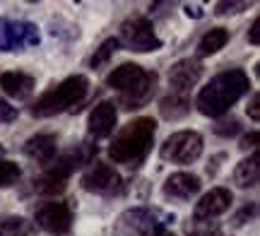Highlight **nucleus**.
I'll use <instances>...</instances> for the list:
<instances>
[{"label":"nucleus","instance_id":"nucleus-7","mask_svg":"<svg viewBox=\"0 0 260 236\" xmlns=\"http://www.w3.org/2000/svg\"><path fill=\"white\" fill-rule=\"evenodd\" d=\"M39 44L41 34L34 22H12L8 17H0V51H22Z\"/></svg>","mask_w":260,"mask_h":236},{"label":"nucleus","instance_id":"nucleus-35","mask_svg":"<svg viewBox=\"0 0 260 236\" xmlns=\"http://www.w3.org/2000/svg\"><path fill=\"white\" fill-rule=\"evenodd\" d=\"M159 236H174V234H169V231H164V234H159Z\"/></svg>","mask_w":260,"mask_h":236},{"label":"nucleus","instance_id":"nucleus-12","mask_svg":"<svg viewBox=\"0 0 260 236\" xmlns=\"http://www.w3.org/2000/svg\"><path fill=\"white\" fill-rule=\"evenodd\" d=\"M94 157H96V145H77V147L63 152V154H56V159L51 161L48 166H44V169L53 171V174L63 176V179H70V174H75L84 164H89Z\"/></svg>","mask_w":260,"mask_h":236},{"label":"nucleus","instance_id":"nucleus-11","mask_svg":"<svg viewBox=\"0 0 260 236\" xmlns=\"http://www.w3.org/2000/svg\"><path fill=\"white\" fill-rule=\"evenodd\" d=\"M203 73L205 68L198 58H181V60H176L174 65L169 68V87H171V92L174 94L190 92L200 82Z\"/></svg>","mask_w":260,"mask_h":236},{"label":"nucleus","instance_id":"nucleus-31","mask_svg":"<svg viewBox=\"0 0 260 236\" xmlns=\"http://www.w3.org/2000/svg\"><path fill=\"white\" fill-rule=\"evenodd\" d=\"M183 15L190 19H200L205 15V10L200 3H188V5H183Z\"/></svg>","mask_w":260,"mask_h":236},{"label":"nucleus","instance_id":"nucleus-14","mask_svg":"<svg viewBox=\"0 0 260 236\" xmlns=\"http://www.w3.org/2000/svg\"><path fill=\"white\" fill-rule=\"evenodd\" d=\"M203 188V181L198 174H190V171H176L171 174L164 186H161V193L164 198H171V200H190L193 195H198Z\"/></svg>","mask_w":260,"mask_h":236},{"label":"nucleus","instance_id":"nucleus-17","mask_svg":"<svg viewBox=\"0 0 260 236\" xmlns=\"http://www.w3.org/2000/svg\"><path fill=\"white\" fill-rule=\"evenodd\" d=\"M0 89L5 92L8 96L17 99V102H24L29 96L34 94L37 89V80L22 70H8L0 75Z\"/></svg>","mask_w":260,"mask_h":236},{"label":"nucleus","instance_id":"nucleus-23","mask_svg":"<svg viewBox=\"0 0 260 236\" xmlns=\"http://www.w3.org/2000/svg\"><path fill=\"white\" fill-rule=\"evenodd\" d=\"M0 236H34V222L17 215L0 217Z\"/></svg>","mask_w":260,"mask_h":236},{"label":"nucleus","instance_id":"nucleus-27","mask_svg":"<svg viewBox=\"0 0 260 236\" xmlns=\"http://www.w3.org/2000/svg\"><path fill=\"white\" fill-rule=\"evenodd\" d=\"M248 8V3H217L214 5V15L224 17V15H234V12H241Z\"/></svg>","mask_w":260,"mask_h":236},{"label":"nucleus","instance_id":"nucleus-30","mask_svg":"<svg viewBox=\"0 0 260 236\" xmlns=\"http://www.w3.org/2000/svg\"><path fill=\"white\" fill-rule=\"evenodd\" d=\"M258 142H260V132L258 130H251L248 135H243L241 138V150H258Z\"/></svg>","mask_w":260,"mask_h":236},{"label":"nucleus","instance_id":"nucleus-24","mask_svg":"<svg viewBox=\"0 0 260 236\" xmlns=\"http://www.w3.org/2000/svg\"><path fill=\"white\" fill-rule=\"evenodd\" d=\"M121 48V44H118V37H109L106 41H102V46L94 51V56L89 58V68L92 70H99V68H104L109 60H111V56Z\"/></svg>","mask_w":260,"mask_h":236},{"label":"nucleus","instance_id":"nucleus-22","mask_svg":"<svg viewBox=\"0 0 260 236\" xmlns=\"http://www.w3.org/2000/svg\"><path fill=\"white\" fill-rule=\"evenodd\" d=\"M31 183H34V190H37L39 195H60V193L65 190L68 179L58 176V174H53V171L44 169V174H41V176H37Z\"/></svg>","mask_w":260,"mask_h":236},{"label":"nucleus","instance_id":"nucleus-6","mask_svg":"<svg viewBox=\"0 0 260 236\" xmlns=\"http://www.w3.org/2000/svg\"><path fill=\"white\" fill-rule=\"evenodd\" d=\"M118 44L125 46L133 53H152L164 46V41L157 37L154 24L147 17H130L121 24V37Z\"/></svg>","mask_w":260,"mask_h":236},{"label":"nucleus","instance_id":"nucleus-20","mask_svg":"<svg viewBox=\"0 0 260 236\" xmlns=\"http://www.w3.org/2000/svg\"><path fill=\"white\" fill-rule=\"evenodd\" d=\"M159 114L167 121H181L183 116L190 114V99L186 94H174L169 92L161 102H159Z\"/></svg>","mask_w":260,"mask_h":236},{"label":"nucleus","instance_id":"nucleus-21","mask_svg":"<svg viewBox=\"0 0 260 236\" xmlns=\"http://www.w3.org/2000/svg\"><path fill=\"white\" fill-rule=\"evenodd\" d=\"M226 41H229V31L224 27H214L210 31H205L203 39L198 41V56H214L217 51H222L226 46Z\"/></svg>","mask_w":260,"mask_h":236},{"label":"nucleus","instance_id":"nucleus-15","mask_svg":"<svg viewBox=\"0 0 260 236\" xmlns=\"http://www.w3.org/2000/svg\"><path fill=\"white\" fill-rule=\"evenodd\" d=\"M157 85H159V75L154 70H147L142 82H140L135 89H130L125 94H118V102L116 106H123L125 111H133V109H142L145 104H149L154 94H157Z\"/></svg>","mask_w":260,"mask_h":236},{"label":"nucleus","instance_id":"nucleus-33","mask_svg":"<svg viewBox=\"0 0 260 236\" xmlns=\"http://www.w3.org/2000/svg\"><path fill=\"white\" fill-rule=\"evenodd\" d=\"M248 41H251L253 46H258V44H260V17L253 19L251 29H248Z\"/></svg>","mask_w":260,"mask_h":236},{"label":"nucleus","instance_id":"nucleus-34","mask_svg":"<svg viewBox=\"0 0 260 236\" xmlns=\"http://www.w3.org/2000/svg\"><path fill=\"white\" fill-rule=\"evenodd\" d=\"M188 234L190 236H224L219 229H210V227H205V229L193 227V229H188Z\"/></svg>","mask_w":260,"mask_h":236},{"label":"nucleus","instance_id":"nucleus-19","mask_svg":"<svg viewBox=\"0 0 260 236\" xmlns=\"http://www.w3.org/2000/svg\"><path fill=\"white\" fill-rule=\"evenodd\" d=\"M260 179V152L253 150L246 159H241L234 169V183L239 188H255Z\"/></svg>","mask_w":260,"mask_h":236},{"label":"nucleus","instance_id":"nucleus-16","mask_svg":"<svg viewBox=\"0 0 260 236\" xmlns=\"http://www.w3.org/2000/svg\"><path fill=\"white\" fill-rule=\"evenodd\" d=\"M24 154L41 166H48L58 154V138L51 132H39L24 142Z\"/></svg>","mask_w":260,"mask_h":236},{"label":"nucleus","instance_id":"nucleus-26","mask_svg":"<svg viewBox=\"0 0 260 236\" xmlns=\"http://www.w3.org/2000/svg\"><path fill=\"white\" fill-rule=\"evenodd\" d=\"M241 130H243L241 121H239V118H234V116L222 118V121H217V125H214V135H219V138H236Z\"/></svg>","mask_w":260,"mask_h":236},{"label":"nucleus","instance_id":"nucleus-4","mask_svg":"<svg viewBox=\"0 0 260 236\" xmlns=\"http://www.w3.org/2000/svg\"><path fill=\"white\" fill-rule=\"evenodd\" d=\"M169 219L174 217H164L152 208H130L118 217L113 236H159Z\"/></svg>","mask_w":260,"mask_h":236},{"label":"nucleus","instance_id":"nucleus-28","mask_svg":"<svg viewBox=\"0 0 260 236\" xmlns=\"http://www.w3.org/2000/svg\"><path fill=\"white\" fill-rule=\"evenodd\" d=\"M255 203H251V205H243L239 212H236V217H234V227H243L248 219H253L255 217Z\"/></svg>","mask_w":260,"mask_h":236},{"label":"nucleus","instance_id":"nucleus-3","mask_svg":"<svg viewBox=\"0 0 260 236\" xmlns=\"http://www.w3.org/2000/svg\"><path fill=\"white\" fill-rule=\"evenodd\" d=\"M87 92H89V80L84 75H70L56 87H51L48 92H44L29 111L34 118H51L77 106L87 96Z\"/></svg>","mask_w":260,"mask_h":236},{"label":"nucleus","instance_id":"nucleus-8","mask_svg":"<svg viewBox=\"0 0 260 236\" xmlns=\"http://www.w3.org/2000/svg\"><path fill=\"white\" fill-rule=\"evenodd\" d=\"M82 188L94 195H118L123 190V176L113 169L111 164L94 161L89 169L82 174Z\"/></svg>","mask_w":260,"mask_h":236},{"label":"nucleus","instance_id":"nucleus-18","mask_svg":"<svg viewBox=\"0 0 260 236\" xmlns=\"http://www.w3.org/2000/svg\"><path fill=\"white\" fill-rule=\"evenodd\" d=\"M145 73L147 70L142 65H138V63H123V65H118L111 75L106 77V85L111 87V89H116L118 94H125V92L135 89L142 82Z\"/></svg>","mask_w":260,"mask_h":236},{"label":"nucleus","instance_id":"nucleus-2","mask_svg":"<svg viewBox=\"0 0 260 236\" xmlns=\"http://www.w3.org/2000/svg\"><path fill=\"white\" fill-rule=\"evenodd\" d=\"M154 135H157V121L152 116L133 118L113 135L109 145V157L113 159V164H123L130 169L140 166L154 145Z\"/></svg>","mask_w":260,"mask_h":236},{"label":"nucleus","instance_id":"nucleus-29","mask_svg":"<svg viewBox=\"0 0 260 236\" xmlns=\"http://www.w3.org/2000/svg\"><path fill=\"white\" fill-rule=\"evenodd\" d=\"M12 121H17V106L0 99V123H12Z\"/></svg>","mask_w":260,"mask_h":236},{"label":"nucleus","instance_id":"nucleus-1","mask_svg":"<svg viewBox=\"0 0 260 236\" xmlns=\"http://www.w3.org/2000/svg\"><path fill=\"white\" fill-rule=\"evenodd\" d=\"M248 92H251V77H248V73L241 70V68H232V70H224L219 75H214L200 89V94L195 99V106L207 118H222Z\"/></svg>","mask_w":260,"mask_h":236},{"label":"nucleus","instance_id":"nucleus-10","mask_svg":"<svg viewBox=\"0 0 260 236\" xmlns=\"http://www.w3.org/2000/svg\"><path fill=\"white\" fill-rule=\"evenodd\" d=\"M234 203V193L229 188H222V186H217V188H210L205 193L203 198L195 203L193 208V222H210V219H217L222 217L226 210L232 208Z\"/></svg>","mask_w":260,"mask_h":236},{"label":"nucleus","instance_id":"nucleus-5","mask_svg":"<svg viewBox=\"0 0 260 236\" xmlns=\"http://www.w3.org/2000/svg\"><path fill=\"white\" fill-rule=\"evenodd\" d=\"M203 135L198 130H178L171 132L167 140L161 142L159 147V157L164 161H171V164H193V161L200 159L203 154Z\"/></svg>","mask_w":260,"mask_h":236},{"label":"nucleus","instance_id":"nucleus-13","mask_svg":"<svg viewBox=\"0 0 260 236\" xmlns=\"http://www.w3.org/2000/svg\"><path fill=\"white\" fill-rule=\"evenodd\" d=\"M116 125H118V106H116V102H99L89 114L87 132L94 140H104V138H111Z\"/></svg>","mask_w":260,"mask_h":236},{"label":"nucleus","instance_id":"nucleus-32","mask_svg":"<svg viewBox=\"0 0 260 236\" xmlns=\"http://www.w3.org/2000/svg\"><path fill=\"white\" fill-rule=\"evenodd\" d=\"M248 116H251L253 121H260V94H258V92L251 96V104H248Z\"/></svg>","mask_w":260,"mask_h":236},{"label":"nucleus","instance_id":"nucleus-25","mask_svg":"<svg viewBox=\"0 0 260 236\" xmlns=\"http://www.w3.org/2000/svg\"><path fill=\"white\" fill-rule=\"evenodd\" d=\"M22 176V169H19V164L10 159H0V188H10V186H15Z\"/></svg>","mask_w":260,"mask_h":236},{"label":"nucleus","instance_id":"nucleus-9","mask_svg":"<svg viewBox=\"0 0 260 236\" xmlns=\"http://www.w3.org/2000/svg\"><path fill=\"white\" fill-rule=\"evenodd\" d=\"M34 224L53 236H63L73 227V210L68 203L48 200L44 205H39L34 212Z\"/></svg>","mask_w":260,"mask_h":236}]
</instances>
